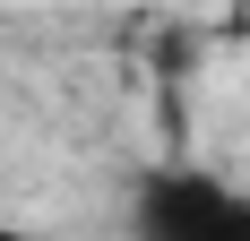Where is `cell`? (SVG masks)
Instances as JSON below:
<instances>
[{"mask_svg":"<svg viewBox=\"0 0 250 241\" xmlns=\"http://www.w3.org/2000/svg\"><path fill=\"white\" fill-rule=\"evenodd\" d=\"M0 241H61V233H35V224H9V216H0Z\"/></svg>","mask_w":250,"mask_h":241,"instance_id":"2","label":"cell"},{"mask_svg":"<svg viewBox=\"0 0 250 241\" xmlns=\"http://www.w3.org/2000/svg\"><path fill=\"white\" fill-rule=\"evenodd\" d=\"M138 241H250V190L207 164H155L129 190Z\"/></svg>","mask_w":250,"mask_h":241,"instance_id":"1","label":"cell"}]
</instances>
